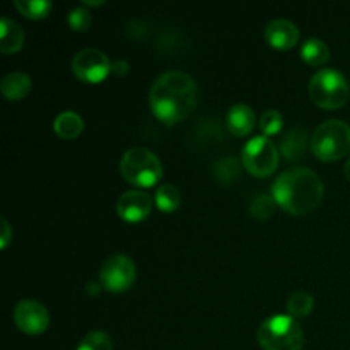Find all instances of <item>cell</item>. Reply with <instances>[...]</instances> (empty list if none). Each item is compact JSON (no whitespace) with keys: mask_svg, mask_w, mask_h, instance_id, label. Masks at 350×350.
<instances>
[{"mask_svg":"<svg viewBox=\"0 0 350 350\" xmlns=\"http://www.w3.org/2000/svg\"><path fill=\"white\" fill-rule=\"evenodd\" d=\"M152 208V198L142 190H129L118 198L116 211L126 222H142Z\"/></svg>","mask_w":350,"mask_h":350,"instance_id":"11","label":"cell"},{"mask_svg":"<svg viewBox=\"0 0 350 350\" xmlns=\"http://www.w3.org/2000/svg\"><path fill=\"white\" fill-rule=\"evenodd\" d=\"M129 68H130V65L126 64V62H123V60L115 62V64L111 65V72H113V74H116V75L129 74Z\"/></svg>","mask_w":350,"mask_h":350,"instance_id":"28","label":"cell"},{"mask_svg":"<svg viewBox=\"0 0 350 350\" xmlns=\"http://www.w3.org/2000/svg\"><path fill=\"white\" fill-rule=\"evenodd\" d=\"M14 7L23 14L24 17H29V19H44V17L50 14V10L53 9V3L48 2V0H16Z\"/></svg>","mask_w":350,"mask_h":350,"instance_id":"21","label":"cell"},{"mask_svg":"<svg viewBox=\"0 0 350 350\" xmlns=\"http://www.w3.org/2000/svg\"><path fill=\"white\" fill-rule=\"evenodd\" d=\"M344 173H345V178H347V180L350 181V159L347 161V163H345V166H344Z\"/></svg>","mask_w":350,"mask_h":350,"instance_id":"29","label":"cell"},{"mask_svg":"<svg viewBox=\"0 0 350 350\" xmlns=\"http://www.w3.org/2000/svg\"><path fill=\"white\" fill-rule=\"evenodd\" d=\"M311 144L310 135L301 126H294L291 129L286 135L280 140V149L279 152L286 157L287 161H297L301 157H304L306 154L308 146Z\"/></svg>","mask_w":350,"mask_h":350,"instance_id":"13","label":"cell"},{"mask_svg":"<svg viewBox=\"0 0 350 350\" xmlns=\"http://www.w3.org/2000/svg\"><path fill=\"white\" fill-rule=\"evenodd\" d=\"M267 43L277 50H291L299 41V29L287 19H275L265 27Z\"/></svg>","mask_w":350,"mask_h":350,"instance_id":"12","label":"cell"},{"mask_svg":"<svg viewBox=\"0 0 350 350\" xmlns=\"http://www.w3.org/2000/svg\"><path fill=\"white\" fill-rule=\"evenodd\" d=\"M284 118L280 115V111L277 109H267L262 116H260V130L265 137L277 135V133L282 130Z\"/></svg>","mask_w":350,"mask_h":350,"instance_id":"25","label":"cell"},{"mask_svg":"<svg viewBox=\"0 0 350 350\" xmlns=\"http://www.w3.org/2000/svg\"><path fill=\"white\" fill-rule=\"evenodd\" d=\"M137 279V269L126 255H115L106 260L99 272L101 286L109 293H125Z\"/></svg>","mask_w":350,"mask_h":350,"instance_id":"8","label":"cell"},{"mask_svg":"<svg viewBox=\"0 0 350 350\" xmlns=\"http://www.w3.org/2000/svg\"><path fill=\"white\" fill-rule=\"evenodd\" d=\"M122 176L135 187H152L163 176V164L159 157L144 147H132L120 161Z\"/></svg>","mask_w":350,"mask_h":350,"instance_id":"5","label":"cell"},{"mask_svg":"<svg viewBox=\"0 0 350 350\" xmlns=\"http://www.w3.org/2000/svg\"><path fill=\"white\" fill-rule=\"evenodd\" d=\"M212 173H214V178L221 185H231L241 176V166H239L238 159H234V157H224L219 163H215Z\"/></svg>","mask_w":350,"mask_h":350,"instance_id":"19","label":"cell"},{"mask_svg":"<svg viewBox=\"0 0 350 350\" xmlns=\"http://www.w3.org/2000/svg\"><path fill=\"white\" fill-rule=\"evenodd\" d=\"M31 88H33V81L24 72H10V74H7L2 79V84H0L2 94L9 101H21V99H24L31 92Z\"/></svg>","mask_w":350,"mask_h":350,"instance_id":"16","label":"cell"},{"mask_svg":"<svg viewBox=\"0 0 350 350\" xmlns=\"http://www.w3.org/2000/svg\"><path fill=\"white\" fill-rule=\"evenodd\" d=\"M149 105L156 118L166 125L183 122L198 105L197 82L185 72H166L150 88Z\"/></svg>","mask_w":350,"mask_h":350,"instance_id":"1","label":"cell"},{"mask_svg":"<svg viewBox=\"0 0 350 350\" xmlns=\"http://www.w3.org/2000/svg\"><path fill=\"white\" fill-rule=\"evenodd\" d=\"M154 200H156L157 208H159L161 212H174L180 207L181 195L180 191H178V188L173 187V185H163V187L156 191Z\"/></svg>","mask_w":350,"mask_h":350,"instance_id":"22","label":"cell"},{"mask_svg":"<svg viewBox=\"0 0 350 350\" xmlns=\"http://www.w3.org/2000/svg\"><path fill=\"white\" fill-rule=\"evenodd\" d=\"M67 23L77 33H84V31H88L91 27L92 16L84 7H77V9L70 10V14L67 16Z\"/></svg>","mask_w":350,"mask_h":350,"instance_id":"26","label":"cell"},{"mask_svg":"<svg viewBox=\"0 0 350 350\" xmlns=\"http://www.w3.org/2000/svg\"><path fill=\"white\" fill-rule=\"evenodd\" d=\"M14 323L23 334L40 335L50 325L48 310L36 299H23L14 308Z\"/></svg>","mask_w":350,"mask_h":350,"instance_id":"10","label":"cell"},{"mask_svg":"<svg viewBox=\"0 0 350 350\" xmlns=\"http://www.w3.org/2000/svg\"><path fill=\"white\" fill-rule=\"evenodd\" d=\"M241 163L255 178H269L279 166V149L270 137H253L243 146Z\"/></svg>","mask_w":350,"mask_h":350,"instance_id":"7","label":"cell"},{"mask_svg":"<svg viewBox=\"0 0 350 350\" xmlns=\"http://www.w3.org/2000/svg\"><path fill=\"white\" fill-rule=\"evenodd\" d=\"M275 198L270 195H258L255 200L250 205V214L258 221H269L273 214H275Z\"/></svg>","mask_w":350,"mask_h":350,"instance_id":"23","label":"cell"},{"mask_svg":"<svg viewBox=\"0 0 350 350\" xmlns=\"http://www.w3.org/2000/svg\"><path fill=\"white\" fill-rule=\"evenodd\" d=\"M228 129L232 135L246 137L256 125L255 111L248 105H234L228 111Z\"/></svg>","mask_w":350,"mask_h":350,"instance_id":"14","label":"cell"},{"mask_svg":"<svg viewBox=\"0 0 350 350\" xmlns=\"http://www.w3.org/2000/svg\"><path fill=\"white\" fill-rule=\"evenodd\" d=\"M111 65L109 58L101 50L85 48L74 57L72 70L79 81L88 82V84H98L108 77V74L111 72Z\"/></svg>","mask_w":350,"mask_h":350,"instance_id":"9","label":"cell"},{"mask_svg":"<svg viewBox=\"0 0 350 350\" xmlns=\"http://www.w3.org/2000/svg\"><path fill=\"white\" fill-rule=\"evenodd\" d=\"M82 3H84V5H96V7H98V5H103V3H105V0H101V2H92V0H84V2H82Z\"/></svg>","mask_w":350,"mask_h":350,"instance_id":"30","label":"cell"},{"mask_svg":"<svg viewBox=\"0 0 350 350\" xmlns=\"http://www.w3.org/2000/svg\"><path fill=\"white\" fill-rule=\"evenodd\" d=\"M310 96L323 109H338L349 101L350 88L345 75L335 68H321L311 77Z\"/></svg>","mask_w":350,"mask_h":350,"instance_id":"6","label":"cell"},{"mask_svg":"<svg viewBox=\"0 0 350 350\" xmlns=\"http://www.w3.org/2000/svg\"><path fill=\"white\" fill-rule=\"evenodd\" d=\"M256 340L263 350H303L304 332L289 314H273L260 325Z\"/></svg>","mask_w":350,"mask_h":350,"instance_id":"3","label":"cell"},{"mask_svg":"<svg viewBox=\"0 0 350 350\" xmlns=\"http://www.w3.org/2000/svg\"><path fill=\"white\" fill-rule=\"evenodd\" d=\"M287 313L293 318H306L308 314L313 311L314 308V299L311 294L304 293V291H297L293 296L287 299Z\"/></svg>","mask_w":350,"mask_h":350,"instance_id":"20","label":"cell"},{"mask_svg":"<svg viewBox=\"0 0 350 350\" xmlns=\"http://www.w3.org/2000/svg\"><path fill=\"white\" fill-rule=\"evenodd\" d=\"M24 31L16 21L2 17L0 21V51L3 55H12L23 48Z\"/></svg>","mask_w":350,"mask_h":350,"instance_id":"15","label":"cell"},{"mask_svg":"<svg viewBox=\"0 0 350 350\" xmlns=\"http://www.w3.org/2000/svg\"><path fill=\"white\" fill-rule=\"evenodd\" d=\"M310 149L323 163H334L350 152V126L344 120L323 122L311 135Z\"/></svg>","mask_w":350,"mask_h":350,"instance_id":"4","label":"cell"},{"mask_svg":"<svg viewBox=\"0 0 350 350\" xmlns=\"http://www.w3.org/2000/svg\"><path fill=\"white\" fill-rule=\"evenodd\" d=\"M77 350H113L111 337L105 332H91L82 338Z\"/></svg>","mask_w":350,"mask_h":350,"instance_id":"24","label":"cell"},{"mask_svg":"<svg viewBox=\"0 0 350 350\" xmlns=\"http://www.w3.org/2000/svg\"><path fill=\"white\" fill-rule=\"evenodd\" d=\"M0 224H2V232H0V248L5 250L7 246H9L10 239H12V228H10V224L7 222V219H0Z\"/></svg>","mask_w":350,"mask_h":350,"instance_id":"27","label":"cell"},{"mask_svg":"<svg viewBox=\"0 0 350 350\" xmlns=\"http://www.w3.org/2000/svg\"><path fill=\"white\" fill-rule=\"evenodd\" d=\"M301 58L306 62L308 65L313 67H321L328 62L330 58V48L320 38H310L303 43L301 46Z\"/></svg>","mask_w":350,"mask_h":350,"instance_id":"18","label":"cell"},{"mask_svg":"<svg viewBox=\"0 0 350 350\" xmlns=\"http://www.w3.org/2000/svg\"><path fill=\"white\" fill-rule=\"evenodd\" d=\"M53 130L60 139H77L84 130V120L75 111H64L55 118Z\"/></svg>","mask_w":350,"mask_h":350,"instance_id":"17","label":"cell"},{"mask_svg":"<svg viewBox=\"0 0 350 350\" xmlns=\"http://www.w3.org/2000/svg\"><path fill=\"white\" fill-rule=\"evenodd\" d=\"M323 181L308 167H293L280 174L272 187L277 205L291 215H308L323 200Z\"/></svg>","mask_w":350,"mask_h":350,"instance_id":"2","label":"cell"}]
</instances>
